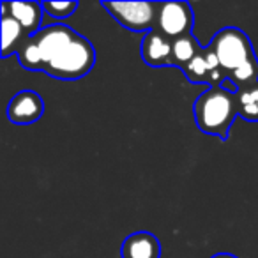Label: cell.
Instances as JSON below:
<instances>
[{
  "mask_svg": "<svg viewBox=\"0 0 258 258\" xmlns=\"http://www.w3.org/2000/svg\"><path fill=\"white\" fill-rule=\"evenodd\" d=\"M22 68L57 80H80L92 71L96 50L85 36L64 23H53L29 37L18 51Z\"/></svg>",
  "mask_w": 258,
  "mask_h": 258,
  "instance_id": "obj_1",
  "label": "cell"
},
{
  "mask_svg": "<svg viewBox=\"0 0 258 258\" xmlns=\"http://www.w3.org/2000/svg\"><path fill=\"white\" fill-rule=\"evenodd\" d=\"M193 117L202 133L226 142L233 120L239 117L235 92H230L221 85L209 87L195 101Z\"/></svg>",
  "mask_w": 258,
  "mask_h": 258,
  "instance_id": "obj_2",
  "label": "cell"
},
{
  "mask_svg": "<svg viewBox=\"0 0 258 258\" xmlns=\"http://www.w3.org/2000/svg\"><path fill=\"white\" fill-rule=\"evenodd\" d=\"M209 46L216 53L226 76L256 57L247 34L237 27H225L216 32Z\"/></svg>",
  "mask_w": 258,
  "mask_h": 258,
  "instance_id": "obj_3",
  "label": "cell"
},
{
  "mask_svg": "<svg viewBox=\"0 0 258 258\" xmlns=\"http://www.w3.org/2000/svg\"><path fill=\"white\" fill-rule=\"evenodd\" d=\"M101 6L125 30L145 36L156 29L161 2H101Z\"/></svg>",
  "mask_w": 258,
  "mask_h": 258,
  "instance_id": "obj_4",
  "label": "cell"
},
{
  "mask_svg": "<svg viewBox=\"0 0 258 258\" xmlns=\"http://www.w3.org/2000/svg\"><path fill=\"white\" fill-rule=\"evenodd\" d=\"M195 25L193 9L187 2H161L156 30L173 43L180 37L191 36Z\"/></svg>",
  "mask_w": 258,
  "mask_h": 258,
  "instance_id": "obj_5",
  "label": "cell"
},
{
  "mask_svg": "<svg viewBox=\"0 0 258 258\" xmlns=\"http://www.w3.org/2000/svg\"><path fill=\"white\" fill-rule=\"evenodd\" d=\"M182 75L189 83H209L211 87L221 85L226 80L225 71L211 46H204L202 51L182 69Z\"/></svg>",
  "mask_w": 258,
  "mask_h": 258,
  "instance_id": "obj_6",
  "label": "cell"
},
{
  "mask_svg": "<svg viewBox=\"0 0 258 258\" xmlns=\"http://www.w3.org/2000/svg\"><path fill=\"white\" fill-rule=\"evenodd\" d=\"M44 113V101L34 90H22L15 94L8 104V118L13 124L29 125L37 122Z\"/></svg>",
  "mask_w": 258,
  "mask_h": 258,
  "instance_id": "obj_7",
  "label": "cell"
},
{
  "mask_svg": "<svg viewBox=\"0 0 258 258\" xmlns=\"http://www.w3.org/2000/svg\"><path fill=\"white\" fill-rule=\"evenodd\" d=\"M142 60L151 68H166L172 66V41L166 39L161 32L151 30L145 34L140 44Z\"/></svg>",
  "mask_w": 258,
  "mask_h": 258,
  "instance_id": "obj_8",
  "label": "cell"
},
{
  "mask_svg": "<svg viewBox=\"0 0 258 258\" xmlns=\"http://www.w3.org/2000/svg\"><path fill=\"white\" fill-rule=\"evenodd\" d=\"M2 13L13 16L23 27L29 37L36 36L41 30L44 15L43 2H2Z\"/></svg>",
  "mask_w": 258,
  "mask_h": 258,
  "instance_id": "obj_9",
  "label": "cell"
},
{
  "mask_svg": "<svg viewBox=\"0 0 258 258\" xmlns=\"http://www.w3.org/2000/svg\"><path fill=\"white\" fill-rule=\"evenodd\" d=\"M122 258H161L159 239L151 232H135L127 235L120 247Z\"/></svg>",
  "mask_w": 258,
  "mask_h": 258,
  "instance_id": "obj_10",
  "label": "cell"
},
{
  "mask_svg": "<svg viewBox=\"0 0 258 258\" xmlns=\"http://www.w3.org/2000/svg\"><path fill=\"white\" fill-rule=\"evenodd\" d=\"M29 39L23 27L8 13H2V58L11 57L13 53L18 55L20 48Z\"/></svg>",
  "mask_w": 258,
  "mask_h": 258,
  "instance_id": "obj_11",
  "label": "cell"
},
{
  "mask_svg": "<svg viewBox=\"0 0 258 258\" xmlns=\"http://www.w3.org/2000/svg\"><path fill=\"white\" fill-rule=\"evenodd\" d=\"M202 48L204 46L198 43V39L193 34L186 37H180V39H175L172 43V66L182 71V69L200 53Z\"/></svg>",
  "mask_w": 258,
  "mask_h": 258,
  "instance_id": "obj_12",
  "label": "cell"
},
{
  "mask_svg": "<svg viewBox=\"0 0 258 258\" xmlns=\"http://www.w3.org/2000/svg\"><path fill=\"white\" fill-rule=\"evenodd\" d=\"M235 97L239 117L247 122H258V82L237 89Z\"/></svg>",
  "mask_w": 258,
  "mask_h": 258,
  "instance_id": "obj_13",
  "label": "cell"
},
{
  "mask_svg": "<svg viewBox=\"0 0 258 258\" xmlns=\"http://www.w3.org/2000/svg\"><path fill=\"white\" fill-rule=\"evenodd\" d=\"M226 80L233 83L235 89H240V87H247L251 83H256L258 82V58L254 57L253 60L246 62L244 66H240L239 69L232 71Z\"/></svg>",
  "mask_w": 258,
  "mask_h": 258,
  "instance_id": "obj_14",
  "label": "cell"
},
{
  "mask_svg": "<svg viewBox=\"0 0 258 258\" xmlns=\"http://www.w3.org/2000/svg\"><path fill=\"white\" fill-rule=\"evenodd\" d=\"M43 9L44 15L55 20H64L75 15L78 9V2L76 0H71V2H43Z\"/></svg>",
  "mask_w": 258,
  "mask_h": 258,
  "instance_id": "obj_15",
  "label": "cell"
},
{
  "mask_svg": "<svg viewBox=\"0 0 258 258\" xmlns=\"http://www.w3.org/2000/svg\"><path fill=\"white\" fill-rule=\"evenodd\" d=\"M211 258H239V256H235V254H232V253H216V254H212Z\"/></svg>",
  "mask_w": 258,
  "mask_h": 258,
  "instance_id": "obj_16",
  "label": "cell"
}]
</instances>
